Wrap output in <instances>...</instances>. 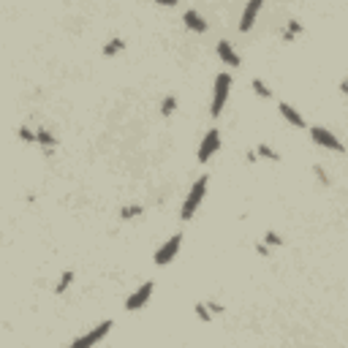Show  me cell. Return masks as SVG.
Here are the masks:
<instances>
[{"label":"cell","instance_id":"5bb4252c","mask_svg":"<svg viewBox=\"0 0 348 348\" xmlns=\"http://www.w3.org/2000/svg\"><path fill=\"white\" fill-rule=\"evenodd\" d=\"M142 212H144V207H142V204H125L123 210H120V218H123V220H131V218L142 215Z\"/></svg>","mask_w":348,"mask_h":348},{"label":"cell","instance_id":"9a60e30c","mask_svg":"<svg viewBox=\"0 0 348 348\" xmlns=\"http://www.w3.org/2000/svg\"><path fill=\"white\" fill-rule=\"evenodd\" d=\"M174 112H177V98H174V96H166L163 104H160V115H163V117H171Z\"/></svg>","mask_w":348,"mask_h":348},{"label":"cell","instance_id":"603a6c76","mask_svg":"<svg viewBox=\"0 0 348 348\" xmlns=\"http://www.w3.org/2000/svg\"><path fill=\"white\" fill-rule=\"evenodd\" d=\"M158 6H163V9H174V6L180 3V0H155Z\"/></svg>","mask_w":348,"mask_h":348},{"label":"cell","instance_id":"ac0fdd59","mask_svg":"<svg viewBox=\"0 0 348 348\" xmlns=\"http://www.w3.org/2000/svg\"><path fill=\"white\" fill-rule=\"evenodd\" d=\"M253 93H256V96H261V98H272V90H270V87H267L264 82H261V79H253Z\"/></svg>","mask_w":348,"mask_h":348},{"label":"cell","instance_id":"ffe728a7","mask_svg":"<svg viewBox=\"0 0 348 348\" xmlns=\"http://www.w3.org/2000/svg\"><path fill=\"white\" fill-rule=\"evenodd\" d=\"M71 280H73V272H65V275L60 278V283H57V289H55V291H57V294H63V291L71 286Z\"/></svg>","mask_w":348,"mask_h":348},{"label":"cell","instance_id":"d6986e66","mask_svg":"<svg viewBox=\"0 0 348 348\" xmlns=\"http://www.w3.org/2000/svg\"><path fill=\"white\" fill-rule=\"evenodd\" d=\"M264 242L270 245V247H280V245H283V237H280L278 231H272V229H270V231L264 234Z\"/></svg>","mask_w":348,"mask_h":348},{"label":"cell","instance_id":"2e32d148","mask_svg":"<svg viewBox=\"0 0 348 348\" xmlns=\"http://www.w3.org/2000/svg\"><path fill=\"white\" fill-rule=\"evenodd\" d=\"M299 33H302V25H299L297 19H291L289 28H286V33H283V41H294V38H297Z\"/></svg>","mask_w":348,"mask_h":348},{"label":"cell","instance_id":"7a4b0ae2","mask_svg":"<svg viewBox=\"0 0 348 348\" xmlns=\"http://www.w3.org/2000/svg\"><path fill=\"white\" fill-rule=\"evenodd\" d=\"M229 93H231V73H218L215 84H212V104H210V115L218 117L223 112L226 101H229Z\"/></svg>","mask_w":348,"mask_h":348},{"label":"cell","instance_id":"3957f363","mask_svg":"<svg viewBox=\"0 0 348 348\" xmlns=\"http://www.w3.org/2000/svg\"><path fill=\"white\" fill-rule=\"evenodd\" d=\"M220 142H223V139H220V131L218 128H210L204 133V139H202V144H199V152H196V160L199 163H210L212 158L218 155V150H220Z\"/></svg>","mask_w":348,"mask_h":348},{"label":"cell","instance_id":"cb8c5ba5","mask_svg":"<svg viewBox=\"0 0 348 348\" xmlns=\"http://www.w3.org/2000/svg\"><path fill=\"white\" fill-rule=\"evenodd\" d=\"M340 93H348V76L343 79V82H340Z\"/></svg>","mask_w":348,"mask_h":348},{"label":"cell","instance_id":"9c48e42d","mask_svg":"<svg viewBox=\"0 0 348 348\" xmlns=\"http://www.w3.org/2000/svg\"><path fill=\"white\" fill-rule=\"evenodd\" d=\"M183 22H185V28L193 30V33H199V36H204V33L210 30V25L204 22V17L199 14L196 9H188V11H185V14H183Z\"/></svg>","mask_w":348,"mask_h":348},{"label":"cell","instance_id":"8992f818","mask_svg":"<svg viewBox=\"0 0 348 348\" xmlns=\"http://www.w3.org/2000/svg\"><path fill=\"white\" fill-rule=\"evenodd\" d=\"M112 326H115V321H112V318H106V321H101V324H98L96 326V329H90V332H87V334H82V337H76V340H73V348H90V345H96V343H101V340L106 337V334H109L112 332Z\"/></svg>","mask_w":348,"mask_h":348},{"label":"cell","instance_id":"277c9868","mask_svg":"<svg viewBox=\"0 0 348 348\" xmlns=\"http://www.w3.org/2000/svg\"><path fill=\"white\" fill-rule=\"evenodd\" d=\"M152 294H155V283H152V280H144L136 291L128 294V299H125V310H128V313L142 310V307L152 299Z\"/></svg>","mask_w":348,"mask_h":348},{"label":"cell","instance_id":"6da1fadb","mask_svg":"<svg viewBox=\"0 0 348 348\" xmlns=\"http://www.w3.org/2000/svg\"><path fill=\"white\" fill-rule=\"evenodd\" d=\"M207 185H210V177H207V174H202V177L191 185L188 196H185V202H183V210H180V218H183V220H193L196 210L202 207L204 196H207Z\"/></svg>","mask_w":348,"mask_h":348},{"label":"cell","instance_id":"30bf717a","mask_svg":"<svg viewBox=\"0 0 348 348\" xmlns=\"http://www.w3.org/2000/svg\"><path fill=\"white\" fill-rule=\"evenodd\" d=\"M215 52H218V57L223 60L226 65H231V68H239V63H242V57L234 52V44L231 41H218Z\"/></svg>","mask_w":348,"mask_h":348},{"label":"cell","instance_id":"ba28073f","mask_svg":"<svg viewBox=\"0 0 348 348\" xmlns=\"http://www.w3.org/2000/svg\"><path fill=\"white\" fill-rule=\"evenodd\" d=\"M264 9V0H247V6L242 9V17H239V33H250L256 19Z\"/></svg>","mask_w":348,"mask_h":348},{"label":"cell","instance_id":"8fae6325","mask_svg":"<svg viewBox=\"0 0 348 348\" xmlns=\"http://www.w3.org/2000/svg\"><path fill=\"white\" fill-rule=\"evenodd\" d=\"M278 112H280V117H283L286 123H291V125H294V128H305V117L297 112V106H291V104H286V101H283V104L278 106Z\"/></svg>","mask_w":348,"mask_h":348},{"label":"cell","instance_id":"52a82bcc","mask_svg":"<svg viewBox=\"0 0 348 348\" xmlns=\"http://www.w3.org/2000/svg\"><path fill=\"white\" fill-rule=\"evenodd\" d=\"M310 139L316 142L318 147H324V150H332V152H343V142H340L337 136H334L332 131L321 128V125H313L310 128Z\"/></svg>","mask_w":348,"mask_h":348},{"label":"cell","instance_id":"e0dca14e","mask_svg":"<svg viewBox=\"0 0 348 348\" xmlns=\"http://www.w3.org/2000/svg\"><path fill=\"white\" fill-rule=\"evenodd\" d=\"M256 152H258L261 158L272 160V163H278V160H280V155H278V152L272 150V147H267V144H258V147H256Z\"/></svg>","mask_w":348,"mask_h":348},{"label":"cell","instance_id":"5b68a950","mask_svg":"<svg viewBox=\"0 0 348 348\" xmlns=\"http://www.w3.org/2000/svg\"><path fill=\"white\" fill-rule=\"evenodd\" d=\"M180 247H183V234H174V237H169L163 245L155 250V256H152V261H155L158 267H166V264H171L174 258H177V253H180Z\"/></svg>","mask_w":348,"mask_h":348},{"label":"cell","instance_id":"4fadbf2b","mask_svg":"<svg viewBox=\"0 0 348 348\" xmlns=\"http://www.w3.org/2000/svg\"><path fill=\"white\" fill-rule=\"evenodd\" d=\"M36 136H38V144H44L46 147V150H55V147H57V136H52V133L49 131H36Z\"/></svg>","mask_w":348,"mask_h":348},{"label":"cell","instance_id":"7402d4cb","mask_svg":"<svg viewBox=\"0 0 348 348\" xmlns=\"http://www.w3.org/2000/svg\"><path fill=\"white\" fill-rule=\"evenodd\" d=\"M19 139H25V142H38V136H36V133H33L30 128H19Z\"/></svg>","mask_w":348,"mask_h":348},{"label":"cell","instance_id":"7c38bea8","mask_svg":"<svg viewBox=\"0 0 348 348\" xmlns=\"http://www.w3.org/2000/svg\"><path fill=\"white\" fill-rule=\"evenodd\" d=\"M120 52H125V41H123V38H112V41H106V46H104V55L106 57H115V55H120Z\"/></svg>","mask_w":348,"mask_h":348},{"label":"cell","instance_id":"44dd1931","mask_svg":"<svg viewBox=\"0 0 348 348\" xmlns=\"http://www.w3.org/2000/svg\"><path fill=\"white\" fill-rule=\"evenodd\" d=\"M196 316L202 318V321H212V313L207 310V302H199L196 305Z\"/></svg>","mask_w":348,"mask_h":348}]
</instances>
